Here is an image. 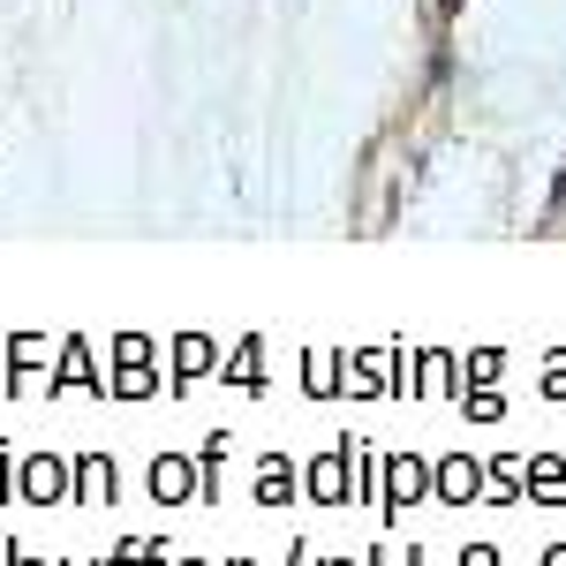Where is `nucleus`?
<instances>
[{"label":"nucleus","mask_w":566,"mask_h":566,"mask_svg":"<svg viewBox=\"0 0 566 566\" xmlns=\"http://www.w3.org/2000/svg\"><path fill=\"white\" fill-rule=\"evenodd\" d=\"M76 461L69 453H15V499L23 506H69Z\"/></svg>","instance_id":"f257e3e1"},{"label":"nucleus","mask_w":566,"mask_h":566,"mask_svg":"<svg viewBox=\"0 0 566 566\" xmlns=\"http://www.w3.org/2000/svg\"><path fill=\"white\" fill-rule=\"evenodd\" d=\"M53 386V348H45V333H15L8 340V392L23 400V392H45Z\"/></svg>","instance_id":"f03ea898"},{"label":"nucleus","mask_w":566,"mask_h":566,"mask_svg":"<svg viewBox=\"0 0 566 566\" xmlns=\"http://www.w3.org/2000/svg\"><path fill=\"white\" fill-rule=\"evenodd\" d=\"M151 499L159 506H189V499H205V469L189 461V453H151Z\"/></svg>","instance_id":"7ed1b4c3"},{"label":"nucleus","mask_w":566,"mask_h":566,"mask_svg":"<svg viewBox=\"0 0 566 566\" xmlns=\"http://www.w3.org/2000/svg\"><path fill=\"white\" fill-rule=\"evenodd\" d=\"M114 453H76V483H69V506H114Z\"/></svg>","instance_id":"20e7f679"},{"label":"nucleus","mask_w":566,"mask_h":566,"mask_svg":"<svg viewBox=\"0 0 566 566\" xmlns=\"http://www.w3.org/2000/svg\"><path fill=\"white\" fill-rule=\"evenodd\" d=\"M45 392H106V378H98V363H91L84 333H69V348H61V363H53V386H45Z\"/></svg>","instance_id":"39448f33"},{"label":"nucleus","mask_w":566,"mask_h":566,"mask_svg":"<svg viewBox=\"0 0 566 566\" xmlns=\"http://www.w3.org/2000/svg\"><path fill=\"white\" fill-rule=\"evenodd\" d=\"M205 370H219V348L205 340V333H181V340H175V355H167V386L181 392V386H197Z\"/></svg>","instance_id":"423d86ee"},{"label":"nucleus","mask_w":566,"mask_h":566,"mask_svg":"<svg viewBox=\"0 0 566 566\" xmlns=\"http://www.w3.org/2000/svg\"><path fill=\"white\" fill-rule=\"evenodd\" d=\"M106 392H114V400H151V392H175V386H167V378H159L151 363H114Z\"/></svg>","instance_id":"0eeeda50"},{"label":"nucleus","mask_w":566,"mask_h":566,"mask_svg":"<svg viewBox=\"0 0 566 566\" xmlns=\"http://www.w3.org/2000/svg\"><path fill=\"white\" fill-rule=\"evenodd\" d=\"M287 491H295V469H287V461H264V469H258V499H264V506H280Z\"/></svg>","instance_id":"6e6552de"},{"label":"nucleus","mask_w":566,"mask_h":566,"mask_svg":"<svg viewBox=\"0 0 566 566\" xmlns=\"http://www.w3.org/2000/svg\"><path fill=\"white\" fill-rule=\"evenodd\" d=\"M114 363H159V340L151 333H114Z\"/></svg>","instance_id":"1a4fd4ad"},{"label":"nucleus","mask_w":566,"mask_h":566,"mask_svg":"<svg viewBox=\"0 0 566 566\" xmlns=\"http://www.w3.org/2000/svg\"><path fill=\"white\" fill-rule=\"evenodd\" d=\"M227 378H234V386H250V392H258V340H242V348H234V363H227Z\"/></svg>","instance_id":"9d476101"},{"label":"nucleus","mask_w":566,"mask_h":566,"mask_svg":"<svg viewBox=\"0 0 566 566\" xmlns=\"http://www.w3.org/2000/svg\"><path fill=\"white\" fill-rule=\"evenodd\" d=\"M310 491H317V499H340V491H348V469H340V461H317Z\"/></svg>","instance_id":"9b49d317"},{"label":"nucleus","mask_w":566,"mask_h":566,"mask_svg":"<svg viewBox=\"0 0 566 566\" xmlns=\"http://www.w3.org/2000/svg\"><path fill=\"white\" fill-rule=\"evenodd\" d=\"M416 491H423V469H416V461H400V469H392V499H416Z\"/></svg>","instance_id":"f8f14e48"},{"label":"nucleus","mask_w":566,"mask_h":566,"mask_svg":"<svg viewBox=\"0 0 566 566\" xmlns=\"http://www.w3.org/2000/svg\"><path fill=\"white\" fill-rule=\"evenodd\" d=\"M15 499V453H0V506Z\"/></svg>","instance_id":"ddd939ff"},{"label":"nucleus","mask_w":566,"mask_h":566,"mask_svg":"<svg viewBox=\"0 0 566 566\" xmlns=\"http://www.w3.org/2000/svg\"><path fill=\"white\" fill-rule=\"evenodd\" d=\"M8 566H45L39 552H23V544H8Z\"/></svg>","instance_id":"4468645a"},{"label":"nucleus","mask_w":566,"mask_h":566,"mask_svg":"<svg viewBox=\"0 0 566 566\" xmlns=\"http://www.w3.org/2000/svg\"><path fill=\"white\" fill-rule=\"evenodd\" d=\"M181 566H205V559H181Z\"/></svg>","instance_id":"2eb2a0df"},{"label":"nucleus","mask_w":566,"mask_h":566,"mask_svg":"<svg viewBox=\"0 0 566 566\" xmlns=\"http://www.w3.org/2000/svg\"><path fill=\"white\" fill-rule=\"evenodd\" d=\"M69 566H84V559H69Z\"/></svg>","instance_id":"dca6fc26"}]
</instances>
